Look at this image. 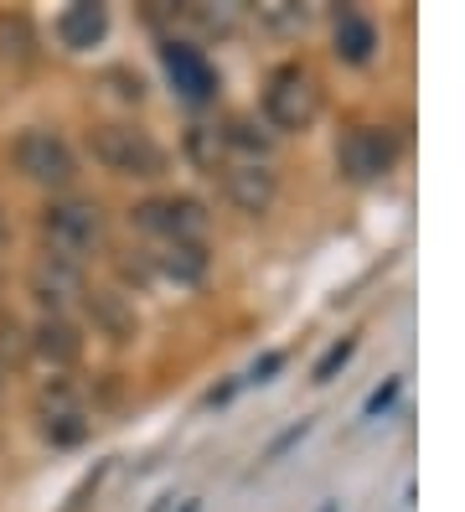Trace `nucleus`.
Segmentation results:
<instances>
[{"instance_id": "6e6552de", "label": "nucleus", "mask_w": 465, "mask_h": 512, "mask_svg": "<svg viewBox=\"0 0 465 512\" xmlns=\"http://www.w3.org/2000/svg\"><path fill=\"white\" fill-rule=\"evenodd\" d=\"M223 192H228V202L238 207V213L259 218V213H269V202H274V171L264 161H238V166L223 171Z\"/></svg>"}, {"instance_id": "20e7f679", "label": "nucleus", "mask_w": 465, "mask_h": 512, "mask_svg": "<svg viewBox=\"0 0 465 512\" xmlns=\"http://www.w3.org/2000/svg\"><path fill=\"white\" fill-rule=\"evenodd\" d=\"M42 238H47L52 259L83 264V254L104 238V218H99L93 202H52L42 213Z\"/></svg>"}, {"instance_id": "aec40b11", "label": "nucleus", "mask_w": 465, "mask_h": 512, "mask_svg": "<svg viewBox=\"0 0 465 512\" xmlns=\"http://www.w3.org/2000/svg\"><path fill=\"white\" fill-rule=\"evenodd\" d=\"M279 368H285V352H264L259 363L248 368V383H269V378H274Z\"/></svg>"}, {"instance_id": "9d476101", "label": "nucleus", "mask_w": 465, "mask_h": 512, "mask_svg": "<svg viewBox=\"0 0 465 512\" xmlns=\"http://www.w3.org/2000/svg\"><path fill=\"white\" fill-rule=\"evenodd\" d=\"M104 32H109V11L93 6V0H78V6H68L57 16V42L68 52H83L93 42H104Z\"/></svg>"}, {"instance_id": "4be33fe9", "label": "nucleus", "mask_w": 465, "mask_h": 512, "mask_svg": "<svg viewBox=\"0 0 465 512\" xmlns=\"http://www.w3.org/2000/svg\"><path fill=\"white\" fill-rule=\"evenodd\" d=\"M181 512H202V502L192 497V502H181Z\"/></svg>"}, {"instance_id": "ddd939ff", "label": "nucleus", "mask_w": 465, "mask_h": 512, "mask_svg": "<svg viewBox=\"0 0 465 512\" xmlns=\"http://www.w3.org/2000/svg\"><path fill=\"white\" fill-rule=\"evenodd\" d=\"M78 331L62 321V316H42V326H37V352L47 357V363H73L78 357Z\"/></svg>"}, {"instance_id": "f257e3e1", "label": "nucleus", "mask_w": 465, "mask_h": 512, "mask_svg": "<svg viewBox=\"0 0 465 512\" xmlns=\"http://www.w3.org/2000/svg\"><path fill=\"white\" fill-rule=\"evenodd\" d=\"M93 161H99L104 171L114 176H140V182H150V176L166 171V150L155 145L150 130L140 125H99L93 130Z\"/></svg>"}, {"instance_id": "b1692460", "label": "nucleus", "mask_w": 465, "mask_h": 512, "mask_svg": "<svg viewBox=\"0 0 465 512\" xmlns=\"http://www.w3.org/2000/svg\"><path fill=\"white\" fill-rule=\"evenodd\" d=\"M0 378H6V373H0Z\"/></svg>"}, {"instance_id": "4468645a", "label": "nucleus", "mask_w": 465, "mask_h": 512, "mask_svg": "<svg viewBox=\"0 0 465 512\" xmlns=\"http://www.w3.org/2000/svg\"><path fill=\"white\" fill-rule=\"evenodd\" d=\"M161 269H166L176 285H197V280L207 275V249H202V244H166Z\"/></svg>"}, {"instance_id": "1a4fd4ad", "label": "nucleus", "mask_w": 465, "mask_h": 512, "mask_svg": "<svg viewBox=\"0 0 465 512\" xmlns=\"http://www.w3.org/2000/svg\"><path fill=\"white\" fill-rule=\"evenodd\" d=\"M31 295H37L42 306L57 316L73 295H83V264H68V259L42 254L37 264H31Z\"/></svg>"}, {"instance_id": "9b49d317", "label": "nucleus", "mask_w": 465, "mask_h": 512, "mask_svg": "<svg viewBox=\"0 0 465 512\" xmlns=\"http://www.w3.org/2000/svg\"><path fill=\"white\" fill-rule=\"evenodd\" d=\"M217 145H223V150H238V156L243 161H264L269 156V145H274V135L259 125V119H228V125L223 130H217Z\"/></svg>"}, {"instance_id": "f8f14e48", "label": "nucleus", "mask_w": 465, "mask_h": 512, "mask_svg": "<svg viewBox=\"0 0 465 512\" xmlns=\"http://www.w3.org/2000/svg\"><path fill=\"white\" fill-rule=\"evenodd\" d=\"M372 47H378L372 21L357 16V11H341V21H336V57H341V63H367Z\"/></svg>"}, {"instance_id": "7ed1b4c3", "label": "nucleus", "mask_w": 465, "mask_h": 512, "mask_svg": "<svg viewBox=\"0 0 465 512\" xmlns=\"http://www.w3.org/2000/svg\"><path fill=\"white\" fill-rule=\"evenodd\" d=\"M11 161H16V171L26 176V182H37V187H68L78 176L73 145L57 130H21L16 145H11Z\"/></svg>"}, {"instance_id": "dca6fc26", "label": "nucleus", "mask_w": 465, "mask_h": 512, "mask_svg": "<svg viewBox=\"0 0 465 512\" xmlns=\"http://www.w3.org/2000/svg\"><path fill=\"white\" fill-rule=\"evenodd\" d=\"M83 435H88L83 409H57V414H47V440H52V445H78Z\"/></svg>"}, {"instance_id": "5701e85b", "label": "nucleus", "mask_w": 465, "mask_h": 512, "mask_svg": "<svg viewBox=\"0 0 465 512\" xmlns=\"http://www.w3.org/2000/svg\"><path fill=\"white\" fill-rule=\"evenodd\" d=\"M0 244H6V213H0Z\"/></svg>"}, {"instance_id": "f03ea898", "label": "nucleus", "mask_w": 465, "mask_h": 512, "mask_svg": "<svg viewBox=\"0 0 465 512\" xmlns=\"http://www.w3.org/2000/svg\"><path fill=\"white\" fill-rule=\"evenodd\" d=\"M316 109H321V88L300 63H285V68L269 73V83H264V119L274 130H305L310 119H316Z\"/></svg>"}, {"instance_id": "423d86ee", "label": "nucleus", "mask_w": 465, "mask_h": 512, "mask_svg": "<svg viewBox=\"0 0 465 512\" xmlns=\"http://www.w3.org/2000/svg\"><path fill=\"white\" fill-rule=\"evenodd\" d=\"M135 223L145 233H161L166 244H202V233H207V213H202V202H192V197L145 202V207H135Z\"/></svg>"}, {"instance_id": "f3484780", "label": "nucleus", "mask_w": 465, "mask_h": 512, "mask_svg": "<svg viewBox=\"0 0 465 512\" xmlns=\"http://www.w3.org/2000/svg\"><path fill=\"white\" fill-rule=\"evenodd\" d=\"M352 352H357V342H352V337H341V342H336V347H331V352L321 357V363H316V383H331V378H336L341 368L352 363Z\"/></svg>"}, {"instance_id": "39448f33", "label": "nucleus", "mask_w": 465, "mask_h": 512, "mask_svg": "<svg viewBox=\"0 0 465 512\" xmlns=\"http://www.w3.org/2000/svg\"><path fill=\"white\" fill-rule=\"evenodd\" d=\"M393 161H398V140L383 125H357L341 140V171H347L352 182H378V176L393 171Z\"/></svg>"}, {"instance_id": "0eeeda50", "label": "nucleus", "mask_w": 465, "mask_h": 512, "mask_svg": "<svg viewBox=\"0 0 465 512\" xmlns=\"http://www.w3.org/2000/svg\"><path fill=\"white\" fill-rule=\"evenodd\" d=\"M161 57H166V73H171V83H176L181 99L207 104V99L217 94V73H212V63H207L192 42H166Z\"/></svg>"}, {"instance_id": "2eb2a0df", "label": "nucleus", "mask_w": 465, "mask_h": 512, "mask_svg": "<svg viewBox=\"0 0 465 512\" xmlns=\"http://www.w3.org/2000/svg\"><path fill=\"white\" fill-rule=\"evenodd\" d=\"M31 52H37L31 21L26 16H0V57H6V63H31Z\"/></svg>"}, {"instance_id": "6ab92c4d", "label": "nucleus", "mask_w": 465, "mask_h": 512, "mask_svg": "<svg viewBox=\"0 0 465 512\" xmlns=\"http://www.w3.org/2000/svg\"><path fill=\"white\" fill-rule=\"evenodd\" d=\"M305 435H310V419H300V425H290L285 435H279V440H274V445L264 450V466H274V461H285V456H290V450H295V445H300Z\"/></svg>"}, {"instance_id": "a211bd4d", "label": "nucleus", "mask_w": 465, "mask_h": 512, "mask_svg": "<svg viewBox=\"0 0 465 512\" xmlns=\"http://www.w3.org/2000/svg\"><path fill=\"white\" fill-rule=\"evenodd\" d=\"M398 394H403V378H388L383 388H372L367 404H362V419H378V414H388V409L398 404Z\"/></svg>"}, {"instance_id": "412c9836", "label": "nucleus", "mask_w": 465, "mask_h": 512, "mask_svg": "<svg viewBox=\"0 0 465 512\" xmlns=\"http://www.w3.org/2000/svg\"><path fill=\"white\" fill-rule=\"evenodd\" d=\"M264 16H269L274 26H305V11H300V6H290V0H279V6H269Z\"/></svg>"}]
</instances>
